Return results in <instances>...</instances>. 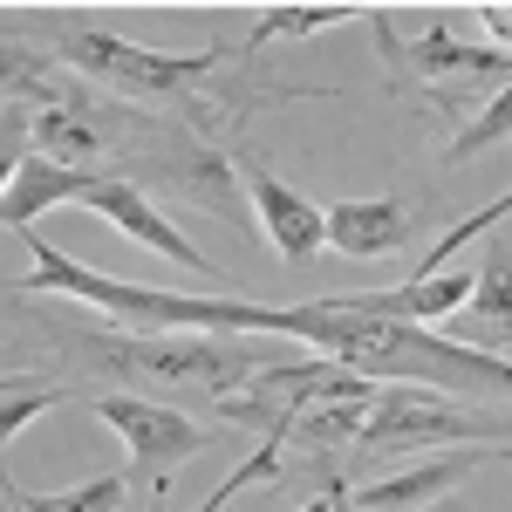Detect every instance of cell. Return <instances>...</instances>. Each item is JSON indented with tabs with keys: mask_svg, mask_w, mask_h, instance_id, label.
<instances>
[{
	"mask_svg": "<svg viewBox=\"0 0 512 512\" xmlns=\"http://www.w3.org/2000/svg\"><path fill=\"white\" fill-rule=\"evenodd\" d=\"M219 55H226V48L158 55V48H137V41H123V35H69V62H76L82 76L123 89V96H164V89H178V82L205 76Z\"/></svg>",
	"mask_w": 512,
	"mask_h": 512,
	"instance_id": "cell-5",
	"label": "cell"
},
{
	"mask_svg": "<svg viewBox=\"0 0 512 512\" xmlns=\"http://www.w3.org/2000/svg\"><path fill=\"white\" fill-rule=\"evenodd\" d=\"M424 444H512V424L431 390V383H383L369 424L349 444V458H410Z\"/></svg>",
	"mask_w": 512,
	"mask_h": 512,
	"instance_id": "cell-3",
	"label": "cell"
},
{
	"mask_svg": "<svg viewBox=\"0 0 512 512\" xmlns=\"http://www.w3.org/2000/svg\"><path fill=\"white\" fill-rule=\"evenodd\" d=\"M396 69H410V76H431V82H512V55L506 48H478V41H458L451 28H431L424 41H410V48H390Z\"/></svg>",
	"mask_w": 512,
	"mask_h": 512,
	"instance_id": "cell-10",
	"label": "cell"
},
{
	"mask_svg": "<svg viewBox=\"0 0 512 512\" xmlns=\"http://www.w3.org/2000/svg\"><path fill=\"white\" fill-rule=\"evenodd\" d=\"M35 144H41V158H55V164H82V158L103 151V130H89L76 110L48 103V110L35 117Z\"/></svg>",
	"mask_w": 512,
	"mask_h": 512,
	"instance_id": "cell-15",
	"label": "cell"
},
{
	"mask_svg": "<svg viewBox=\"0 0 512 512\" xmlns=\"http://www.w3.org/2000/svg\"><path fill=\"white\" fill-rule=\"evenodd\" d=\"M89 349L117 369L137 376H158V383H185V390L226 403L239 396L260 369L294 362L280 335H219V328H198V335H96Z\"/></svg>",
	"mask_w": 512,
	"mask_h": 512,
	"instance_id": "cell-2",
	"label": "cell"
},
{
	"mask_svg": "<svg viewBox=\"0 0 512 512\" xmlns=\"http://www.w3.org/2000/svg\"><path fill=\"white\" fill-rule=\"evenodd\" d=\"M335 21H349V7H267V14L253 21L246 48H260V41H280V35H315V28H335Z\"/></svg>",
	"mask_w": 512,
	"mask_h": 512,
	"instance_id": "cell-16",
	"label": "cell"
},
{
	"mask_svg": "<svg viewBox=\"0 0 512 512\" xmlns=\"http://www.w3.org/2000/svg\"><path fill=\"white\" fill-rule=\"evenodd\" d=\"M492 144H512V82L478 110V123L472 130H458V144H451V164H465V158H478V151H492Z\"/></svg>",
	"mask_w": 512,
	"mask_h": 512,
	"instance_id": "cell-17",
	"label": "cell"
},
{
	"mask_svg": "<svg viewBox=\"0 0 512 512\" xmlns=\"http://www.w3.org/2000/svg\"><path fill=\"white\" fill-rule=\"evenodd\" d=\"M499 458H512V444H499Z\"/></svg>",
	"mask_w": 512,
	"mask_h": 512,
	"instance_id": "cell-21",
	"label": "cell"
},
{
	"mask_svg": "<svg viewBox=\"0 0 512 512\" xmlns=\"http://www.w3.org/2000/svg\"><path fill=\"white\" fill-rule=\"evenodd\" d=\"M69 205H89V212H103L110 226H117L123 239H144L151 253H164V260H178L185 274H219L205 253H198L192 239L178 233L171 219H164L158 205L144 198V185H130V178H96V171H76V192H69Z\"/></svg>",
	"mask_w": 512,
	"mask_h": 512,
	"instance_id": "cell-6",
	"label": "cell"
},
{
	"mask_svg": "<svg viewBox=\"0 0 512 512\" xmlns=\"http://www.w3.org/2000/svg\"><path fill=\"white\" fill-rule=\"evenodd\" d=\"M485 28L506 41V55H512V14H506V7H485Z\"/></svg>",
	"mask_w": 512,
	"mask_h": 512,
	"instance_id": "cell-19",
	"label": "cell"
},
{
	"mask_svg": "<svg viewBox=\"0 0 512 512\" xmlns=\"http://www.w3.org/2000/svg\"><path fill=\"white\" fill-rule=\"evenodd\" d=\"M355 383H362V376L342 369V362H328V355H294V362L260 369L239 396H226L219 417H233V424L267 437V431H287L301 410H315V403H328V396H349Z\"/></svg>",
	"mask_w": 512,
	"mask_h": 512,
	"instance_id": "cell-4",
	"label": "cell"
},
{
	"mask_svg": "<svg viewBox=\"0 0 512 512\" xmlns=\"http://www.w3.org/2000/svg\"><path fill=\"white\" fill-rule=\"evenodd\" d=\"M158 164L171 171V192L178 198L212 205L219 219H246V205H239V192H233V164L226 158H212V151H198V144H171Z\"/></svg>",
	"mask_w": 512,
	"mask_h": 512,
	"instance_id": "cell-13",
	"label": "cell"
},
{
	"mask_svg": "<svg viewBox=\"0 0 512 512\" xmlns=\"http://www.w3.org/2000/svg\"><path fill=\"white\" fill-rule=\"evenodd\" d=\"M35 246V274L14 280V294H76L89 308L137 321V328H219V335H280V342H308L328 362H342L355 376L376 383H431V390L472 403L478 396H512V362L492 349H465L444 342L417 321L369 315L362 294H321V301H294V308H260V301H192V294H164V287H130L96 267H76L62 246L28 239Z\"/></svg>",
	"mask_w": 512,
	"mask_h": 512,
	"instance_id": "cell-1",
	"label": "cell"
},
{
	"mask_svg": "<svg viewBox=\"0 0 512 512\" xmlns=\"http://www.w3.org/2000/svg\"><path fill=\"white\" fill-rule=\"evenodd\" d=\"M239 178L253 185L260 226H267V239H274L280 260H308V253H321V246H328V212H315V205L294 192V185H280L260 158H239Z\"/></svg>",
	"mask_w": 512,
	"mask_h": 512,
	"instance_id": "cell-8",
	"label": "cell"
},
{
	"mask_svg": "<svg viewBox=\"0 0 512 512\" xmlns=\"http://www.w3.org/2000/svg\"><path fill=\"white\" fill-rule=\"evenodd\" d=\"M96 417L123 437V451L137 465H171V458H185V451L205 444L192 417H178L164 403H144V396H96Z\"/></svg>",
	"mask_w": 512,
	"mask_h": 512,
	"instance_id": "cell-7",
	"label": "cell"
},
{
	"mask_svg": "<svg viewBox=\"0 0 512 512\" xmlns=\"http://www.w3.org/2000/svg\"><path fill=\"white\" fill-rule=\"evenodd\" d=\"M485 458H492V444H458L451 458H431V465H417V472H396V478L362 485L349 506L355 512H424V506H437L451 485H465Z\"/></svg>",
	"mask_w": 512,
	"mask_h": 512,
	"instance_id": "cell-9",
	"label": "cell"
},
{
	"mask_svg": "<svg viewBox=\"0 0 512 512\" xmlns=\"http://www.w3.org/2000/svg\"><path fill=\"white\" fill-rule=\"evenodd\" d=\"M301 512H342V485H328V499H315V506H301Z\"/></svg>",
	"mask_w": 512,
	"mask_h": 512,
	"instance_id": "cell-20",
	"label": "cell"
},
{
	"mask_svg": "<svg viewBox=\"0 0 512 512\" xmlns=\"http://www.w3.org/2000/svg\"><path fill=\"white\" fill-rule=\"evenodd\" d=\"M417 233V212L396 205V198H349L328 212V246L349 253V260H383V253H403Z\"/></svg>",
	"mask_w": 512,
	"mask_h": 512,
	"instance_id": "cell-11",
	"label": "cell"
},
{
	"mask_svg": "<svg viewBox=\"0 0 512 512\" xmlns=\"http://www.w3.org/2000/svg\"><path fill=\"white\" fill-rule=\"evenodd\" d=\"M458 342H465V349L512 342V239H499V246H492V260H485V274H478V294L465 301Z\"/></svg>",
	"mask_w": 512,
	"mask_h": 512,
	"instance_id": "cell-12",
	"label": "cell"
},
{
	"mask_svg": "<svg viewBox=\"0 0 512 512\" xmlns=\"http://www.w3.org/2000/svg\"><path fill=\"white\" fill-rule=\"evenodd\" d=\"M7 492H14V506L21 512H123V478L103 472L76 485V492H28L21 478H7Z\"/></svg>",
	"mask_w": 512,
	"mask_h": 512,
	"instance_id": "cell-14",
	"label": "cell"
},
{
	"mask_svg": "<svg viewBox=\"0 0 512 512\" xmlns=\"http://www.w3.org/2000/svg\"><path fill=\"white\" fill-rule=\"evenodd\" d=\"M48 403H62V396H35V390L21 396V390H14V396H7V403H0V437L14 444V431H21V424H35V417H41V410H48Z\"/></svg>",
	"mask_w": 512,
	"mask_h": 512,
	"instance_id": "cell-18",
	"label": "cell"
}]
</instances>
